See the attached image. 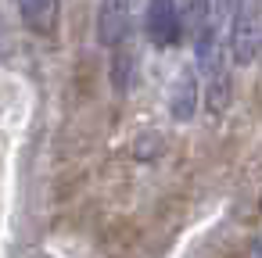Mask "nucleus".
<instances>
[{
  "label": "nucleus",
  "mask_w": 262,
  "mask_h": 258,
  "mask_svg": "<svg viewBox=\"0 0 262 258\" xmlns=\"http://www.w3.org/2000/svg\"><path fill=\"white\" fill-rule=\"evenodd\" d=\"M230 22H233V33H230L233 61L237 65H248L255 58V51H258V8L251 4V0H244Z\"/></svg>",
  "instance_id": "obj_1"
},
{
  "label": "nucleus",
  "mask_w": 262,
  "mask_h": 258,
  "mask_svg": "<svg viewBox=\"0 0 262 258\" xmlns=\"http://www.w3.org/2000/svg\"><path fill=\"white\" fill-rule=\"evenodd\" d=\"M147 40L155 47H172L180 40V18L176 0H147Z\"/></svg>",
  "instance_id": "obj_2"
},
{
  "label": "nucleus",
  "mask_w": 262,
  "mask_h": 258,
  "mask_svg": "<svg viewBox=\"0 0 262 258\" xmlns=\"http://www.w3.org/2000/svg\"><path fill=\"white\" fill-rule=\"evenodd\" d=\"M129 26V0H101L97 11V40L104 47H119Z\"/></svg>",
  "instance_id": "obj_3"
},
{
  "label": "nucleus",
  "mask_w": 262,
  "mask_h": 258,
  "mask_svg": "<svg viewBox=\"0 0 262 258\" xmlns=\"http://www.w3.org/2000/svg\"><path fill=\"white\" fill-rule=\"evenodd\" d=\"M15 4H18V15H22L29 33L51 36L58 29V18H61V4H58V0H15Z\"/></svg>",
  "instance_id": "obj_4"
},
{
  "label": "nucleus",
  "mask_w": 262,
  "mask_h": 258,
  "mask_svg": "<svg viewBox=\"0 0 262 258\" xmlns=\"http://www.w3.org/2000/svg\"><path fill=\"white\" fill-rule=\"evenodd\" d=\"M176 18H180V36L198 40L212 26V0H180Z\"/></svg>",
  "instance_id": "obj_5"
},
{
  "label": "nucleus",
  "mask_w": 262,
  "mask_h": 258,
  "mask_svg": "<svg viewBox=\"0 0 262 258\" xmlns=\"http://www.w3.org/2000/svg\"><path fill=\"white\" fill-rule=\"evenodd\" d=\"M194 101H198V83H194V72H180L176 83H172V93H169V111L176 122H187L194 115Z\"/></svg>",
  "instance_id": "obj_6"
},
{
  "label": "nucleus",
  "mask_w": 262,
  "mask_h": 258,
  "mask_svg": "<svg viewBox=\"0 0 262 258\" xmlns=\"http://www.w3.org/2000/svg\"><path fill=\"white\" fill-rule=\"evenodd\" d=\"M205 101H208V111H226L230 104V72H226V61L215 65L208 76H205Z\"/></svg>",
  "instance_id": "obj_7"
},
{
  "label": "nucleus",
  "mask_w": 262,
  "mask_h": 258,
  "mask_svg": "<svg viewBox=\"0 0 262 258\" xmlns=\"http://www.w3.org/2000/svg\"><path fill=\"white\" fill-rule=\"evenodd\" d=\"M244 4V0H215V11H219V18L223 22H230L233 15H237V8Z\"/></svg>",
  "instance_id": "obj_8"
},
{
  "label": "nucleus",
  "mask_w": 262,
  "mask_h": 258,
  "mask_svg": "<svg viewBox=\"0 0 262 258\" xmlns=\"http://www.w3.org/2000/svg\"><path fill=\"white\" fill-rule=\"evenodd\" d=\"M248 258H262V233L255 237V244L248 247Z\"/></svg>",
  "instance_id": "obj_9"
}]
</instances>
